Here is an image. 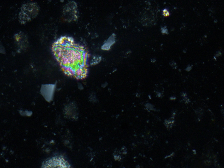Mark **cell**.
Returning <instances> with one entry per match:
<instances>
[{
  "label": "cell",
  "instance_id": "cell-1",
  "mask_svg": "<svg viewBox=\"0 0 224 168\" xmlns=\"http://www.w3.org/2000/svg\"><path fill=\"white\" fill-rule=\"evenodd\" d=\"M52 51L65 75L77 79L86 77L88 54L84 46L72 37L63 36L53 44Z\"/></svg>",
  "mask_w": 224,
  "mask_h": 168
},
{
  "label": "cell",
  "instance_id": "cell-8",
  "mask_svg": "<svg viewBox=\"0 0 224 168\" xmlns=\"http://www.w3.org/2000/svg\"><path fill=\"white\" fill-rule=\"evenodd\" d=\"M163 15L164 16H166V17L169 16L170 15V13H169V11H168V10L167 9H165L163 10Z\"/></svg>",
  "mask_w": 224,
  "mask_h": 168
},
{
  "label": "cell",
  "instance_id": "cell-6",
  "mask_svg": "<svg viewBox=\"0 0 224 168\" xmlns=\"http://www.w3.org/2000/svg\"><path fill=\"white\" fill-rule=\"evenodd\" d=\"M116 35L115 33H113L112 35L108 39L104 44L101 46V49L104 50H109L111 49L112 46L116 43Z\"/></svg>",
  "mask_w": 224,
  "mask_h": 168
},
{
  "label": "cell",
  "instance_id": "cell-5",
  "mask_svg": "<svg viewBox=\"0 0 224 168\" xmlns=\"http://www.w3.org/2000/svg\"><path fill=\"white\" fill-rule=\"evenodd\" d=\"M64 112L66 116L71 120H76L78 116L77 109L76 106L73 103L65 106Z\"/></svg>",
  "mask_w": 224,
  "mask_h": 168
},
{
  "label": "cell",
  "instance_id": "cell-7",
  "mask_svg": "<svg viewBox=\"0 0 224 168\" xmlns=\"http://www.w3.org/2000/svg\"><path fill=\"white\" fill-rule=\"evenodd\" d=\"M102 61V57L100 56H94L90 62L91 65H95L98 64Z\"/></svg>",
  "mask_w": 224,
  "mask_h": 168
},
{
  "label": "cell",
  "instance_id": "cell-9",
  "mask_svg": "<svg viewBox=\"0 0 224 168\" xmlns=\"http://www.w3.org/2000/svg\"><path fill=\"white\" fill-rule=\"evenodd\" d=\"M170 64L171 66L173 68H174V69H176V68H177V65H176L175 62H174V61H172L171 62H170Z\"/></svg>",
  "mask_w": 224,
  "mask_h": 168
},
{
  "label": "cell",
  "instance_id": "cell-2",
  "mask_svg": "<svg viewBox=\"0 0 224 168\" xmlns=\"http://www.w3.org/2000/svg\"><path fill=\"white\" fill-rule=\"evenodd\" d=\"M41 168H72L69 162L61 155L48 158L43 161Z\"/></svg>",
  "mask_w": 224,
  "mask_h": 168
},
{
  "label": "cell",
  "instance_id": "cell-4",
  "mask_svg": "<svg viewBox=\"0 0 224 168\" xmlns=\"http://www.w3.org/2000/svg\"><path fill=\"white\" fill-rule=\"evenodd\" d=\"M63 17L68 22L76 21L78 19V6L74 1H68L63 8Z\"/></svg>",
  "mask_w": 224,
  "mask_h": 168
},
{
  "label": "cell",
  "instance_id": "cell-3",
  "mask_svg": "<svg viewBox=\"0 0 224 168\" xmlns=\"http://www.w3.org/2000/svg\"><path fill=\"white\" fill-rule=\"evenodd\" d=\"M39 11V7L36 3H32L24 5L22 8L19 19L23 23L28 22L36 17Z\"/></svg>",
  "mask_w": 224,
  "mask_h": 168
},
{
  "label": "cell",
  "instance_id": "cell-10",
  "mask_svg": "<svg viewBox=\"0 0 224 168\" xmlns=\"http://www.w3.org/2000/svg\"><path fill=\"white\" fill-rule=\"evenodd\" d=\"M161 29H162V33H166V34H168V33L167 28H166V27H164L162 28Z\"/></svg>",
  "mask_w": 224,
  "mask_h": 168
}]
</instances>
